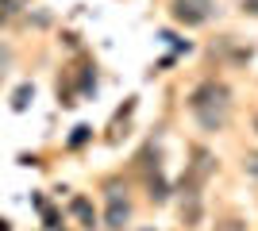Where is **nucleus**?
<instances>
[{
    "mask_svg": "<svg viewBox=\"0 0 258 231\" xmlns=\"http://www.w3.org/2000/svg\"><path fill=\"white\" fill-rule=\"evenodd\" d=\"M254 131H258V120H254Z\"/></svg>",
    "mask_w": 258,
    "mask_h": 231,
    "instance_id": "obj_9",
    "label": "nucleus"
},
{
    "mask_svg": "<svg viewBox=\"0 0 258 231\" xmlns=\"http://www.w3.org/2000/svg\"><path fill=\"white\" fill-rule=\"evenodd\" d=\"M74 212L81 216V220H85V227H93V208H89V200L77 197V200H74Z\"/></svg>",
    "mask_w": 258,
    "mask_h": 231,
    "instance_id": "obj_5",
    "label": "nucleus"
},
{
    "mask_svg": "<svg viewBox=\"0 0 258 231\" xmlns=\"http://www.w3.org/2000/svg\"><path fill=\"white\" fill-rule=\"evenodd\" d=\"M243 166H247L250 177H258V154H247V158H243Z\"/></svg>",
    "mask_w": 258,
    "mask_h": 231,
    "instance_id": "obj_7",
    "label": "nucleus"
},
{
    "mask_svg": "<svg viewBox=\"0 0 258 231\" xmlns=\"http://www.w3.org/2000/svg\"><path fill=\"white\" fill-rule=\"evenodd\" d=\"M127 216H131L127 197H119L116 189H112V193H108V227H123V223H127Z\"/></svg>",
    "mask_w": 258,
    "mask_h": 231,
    "instance_id": "obj_4",
    "label": "nucleus"
},
{
    "mask_svg": "<svg viewBox=\"0 0 258 231\" xmlns=\"http://www.w3.org/2000/svg\"><path fill=\"white\" fill-rule=\"evenodd\" d=\"M23 8V0H0V16H16Z\"/></svg>",
    "mask_w": 258,
    "mask_h": 231,
    "instance_id": "obj_6",
    "label": "nucleus"
},
{
    "mask_svg": "<svg viewBox=\"0 0 258 231\" xmlns=\"http://www.w3.org/2000/svg\"><path fill=\"white\" fill-rule=\"evenodd\" d=\"M231 89L224 81H205V85L193 89V97H189V112L197 116V123L205 127V131H220L227 127L231 120Z\"/></svg>",
    "mask_w": 258,
    "mask_h": 231,
    "instance_id": "obj_1",
    "label": "nucleus"
},
{
    "mask_svg": "<svg viewBox=\"0 0 258 231\" xmlns=\"http://www.w3.org/2000/svg\"><path fill=\"white\" fill-rule=\"evenodd\" d=\"M170 12H173V20L185 23V27H201L212 16V0H173Z\"/></svg>",
    "mask_w": 258,
    "mask_h": 231,
    "instance_id": "obj_2",
    "label": "nucleus"
},
{
    "mask_svg": "<svg viewBox=\"0 0 258 231\" xmlns=\"http://www.w3.org/2000/svg\"><path fill=\"white\" fill-rule=\"evenodd\" d=\"M193 158H197V162H193V174H189V181H185V189H189V193H197V185L212 174V154H208V150H201V146H197Z\"/></svg>",
    "mask_w": 258,
    "mask_h": 231,
    "instance_id": "obj_3",
    "label": "nucleus"
},
{
    "mask_svg": "<svg viewBox=\"0 0 258 231\" xmlns=\"http://www.w3.org/2000/svg\"><path fill=\"white\" fill-rule=\"evenodd\" d=\"M243 12H250V16H258V0H243Z\"/></svg>",
    "mask_w": 258,
    "mask_h": 231,
    "instance_id": "obj_8",
    "label": "nucleus"
}]
</instances>
